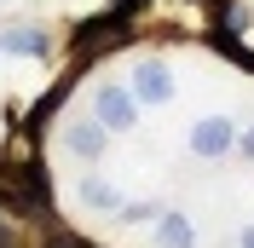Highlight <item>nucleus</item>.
<instances>
[{
	"instance_id": "0eeeda50",
	"label": "nucleus",
	"mask_w": 254,
	"mask_h": 248,
	"mask_svg": "<svg viewBox=\"0 0 254 248\" xmlns=\"http://www.w3.org/2000/svg\"><path fill=\"white\" fill-rule=\"evenodd\" d=\"M156 248H196V219L190 214H156Z\"/></svg>"
},
{
	"instance_id": "6e6552de",
	"label": "nucleus",
	"mask_w": 254,
	"mask_h": 248,
	"mask_svg": "<svg viewBox=\"0 0 254 248\" xmlns=\"http://www.w3.org/2000/svg\"><path fill=\"white\" fill-rule=\"evenodd\" d=\"M156 214H162V202H156V196H144V202H122L110 219H122V225H156Z\"/></svg>"
},
{
	"instance_id": "20e7f679",
	"label": "nucleus",
	"mask_w": 254,
	"mask_h": 248,
	"mask_svg": "<svg viewBox=\"0 0 254 248\" xmlns=\"http://www.w3.org/2000/svg\"><path fill=\"white\" fill-rule=\"evenodd\" d=\"M64 144H69V156H75V162H104L110 133H104L93 116H75V122H64Z\"/></svg>"
},
{
	"instance_id": "39448f33",
	"label": "nucleus",
	"mask_w": 254,
	"mask_h": 248,
	"mask_svg": "<svg viewBox=\"0 0 254 248\" xmlns=\"http://www.w3.org/2000/svg\"><path fill=\"white\" fill-rule=\"evenodd\" d=\"M0 52H12V58H47L52 35L41 29V23H6V29H0Z\"/></svg>"
},
{
	"instance_id": "9d476101",
	"label": "nucleus",
	"mask_w": 254,
	"mask_h": 248,
	"mask_svg": "<svg viewBox=\"0 0 254 248\" xmlns=\"http://www.w3.org/2000/svg\"><path fill=\"white\" fill-rule=\"evenodd\" d=\"M237 248H254V225H243V231H237Z\"/></svg>"
},
{
	"instance_id": "7ed1b4c3",
	"label": "nucleus",
	"mask_w": 254,
	"mask_h": 248,
	"mask_svg": "<svg viewBox=\"0 0 254 248\" xmlns=\"http://www.w3.org/2000/svg\"><path fill=\"white\" fill-rule=\"evenodd\" d=\"M231 139H237V122H225V116H202V122L190 127V156L220 162V156H231Z\"/></svg>"
},
{
	"instance_id": "423d86ee",
	"label": "nucleus",
	"mask_w": 254,
	"mask_h": 248,
	"mask_svg": "<svg viewBox=\"0 0 254 248\" xmlns=\"http://www.w3.org/2000/svg\"><path fill=\"white\" fill-rule=\"evenodd\" d=\"M75 202L87 208V214H104V219H110L116 208H122V185L104 179V173H87V179L75 185Z\"/></svg>"
},
{
	"instance_id": "f257e3e1",
	"label": "nucleus",
	"mask_w": 254,
	"mask_h": 248,
	"mask_svg": "<svg viewBox=\"0 0 254 248\" xmlns=\"http://www.w3.org/2000/svg\"><path fill=\"white\" fill-rule=\"evenodd\" d=\"M87 116H93L104 133H133V127H139V98L127 93V87H116V81H98Z\"/></svg>"
},
{
	"instance_id": "1a4fd4ad",
	"label": "nucleus",
	"mask_w": 254,
	"mask_h": 248,
	"mask_svg": "<svg viewBox=\"0 0 254 248\" xmlns=\"http://www.w3.org/2000/svg\"><path fill=\"white\" fill-rule=\"evenodd\" d=\"M231 150H237V156H243V162H254V127H243L237 139H231Z\"/></svg>"
},
{
	"instance_id": "f03ea898",
	"label": "nucleus",
	"mask_w": 254,
	"mask_h": 248,
	"mask_svg": "<svg viewBox=\"0 0 254 248\" xmlns=\"http://www.w3.org/2000/svg\"><path fill=\"white\" fill-rule=\"evenodd\" d=\"M127 93L144 98V104H174L179 81H174V69H168V58H139L133 75H127Z\"/></svg>"
}]
</instances>
